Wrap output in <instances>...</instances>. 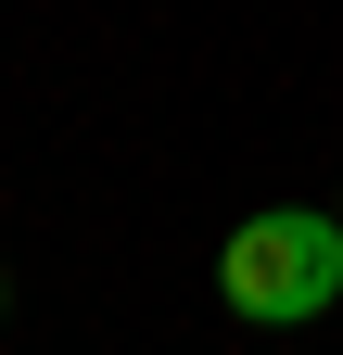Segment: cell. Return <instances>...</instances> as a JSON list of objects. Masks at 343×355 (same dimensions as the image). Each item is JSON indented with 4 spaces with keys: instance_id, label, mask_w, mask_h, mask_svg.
<instances>
[{
    "instance_id": "1",
    "label": "cell",
    "mask_w": 343,
    "mask_h": 355,
    "mask_svg": "<svg viewBox=\"0 0 343 355\" xmlns=\"http://www.w3.org/2000/svg\"><path fill=\"white\" fill-rule=\"evenodd\" d=\"M217 304L254 330H306L343 304V216L318 203H267V216H242V229L217 241Z\"/></svg>"
},
{
    "instance_id": "2",
    "label": "cell",
    "mask_w": 343,
    "mask_h": 355,
    "mask_svg": "<svg viewBox=\"0 0 343 355\" xmlns=\"http://www.w3.org/2000/svg\"><path fill=\"white\" fill-rule=\"evenodd\" d=\"M0 304H13V279H0Z\"/></svg>"
}]
</instances>
